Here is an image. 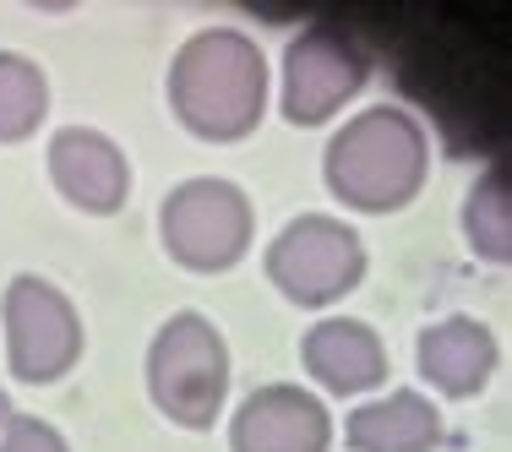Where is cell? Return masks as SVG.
<instances>
[{
    "label": "cell",
    "mask_w": 512,
    "mask_h": 452,
    "mask_svg": "<svg viewBox=\"0 0 512 452\" xmlns=\"http://www.w3.org/2000/svg\"><path fill=\"white\" fill-rule=\"evenodd\" d=\"M169 109L202 142H235L267 109V60L240 28H202L169 60Z\"/></svg>",
    "instance_id": "1"
},
{
    "label": "cell",
    "mask_w": 512,
    "mask_h": 452,
    "mask_svg": "<svg viewBox=\"0 0 512 452\" xmlns=\"http://www.w3.org/2000/svg\"><path fill=\"white\" fill-rule=\"evenodd\" d=\"M431 142L404 104H371L333 131L322 153L327 191L360 213H393L425 180Z\"/></svg>",
    "instance_id": "2"
},
{
    "label": "cell",
    "mask_w": 512,
    "mask_h": 452,
    "mask_svg": "<svg viewBox=\"0 0 512 452\" xmlns=\"http://www.w3.org/2000/svg\"><path fill=\"white\" fill-rule=\"evenodd\" d=\"M148 393L158 414H169L186 431L218 420L229 393V349L224 333L202 311H175L148 344Z\"/></svg>",
    "instance_id": "3"
},
{
    "label": "cell",
    "mask_w": 512,
    "mask_h": 452,
    "mask_svg": "<svg viewBox=\"0 0 512 452\" xmlns=\"http://www.w3.org/2000/svg\"><path fill=\"white\" fill-rule=\"evenodd\" d=\"M158 235L164 251L191 273H224L251 246V197L235 180L197 175L180 180L158 207Z\"/></svg>",
    "instance_id": "4"
},
{
    "label": "cell",
    "mask_w": 512,
    "mask_h": 452,
    "mask_svg": "<svg viewBox=\"0 0 512 452\" xmlns=\"http://www.w3.org/2000/svg\"><path fill=\"white\" fill-rule=\"evenodd\" d=\"M262 262H267V278L295 305H333L338 295H349L360 284L365 246L344 218L300 213L267 240Z\"/></svg>",
    "instance_id": "5"
},
{
    "label": "cell",
    "mask_w": 512,
    "mask_h": 452,
    "mask_svg": "<svg viewBox=\"0 0 512 452\" xmlns=\"http://www.w3.org/2000/svg\"><path fill=\"white\" fill-rule=\"evenodd\" d=\"M0 327H6V365L17 382H55L82 354V316L39 273H17L0 295Z\"/></svg>",
    "instance_id": "6"
},
{
    "label": "cell",
    "mask_w": 512,
    "mask_h": 452,
    "mask_svg": "<svg viewBox=\"0 0 512 452\" xmlns=\"http://www.w3.org/2000/svg\"><path fill=\"white\" fill-rule=\"evenodd\" d=\"M365 55L338 28H306L284 50V115L295 126H322L365 88Z\"/></svg>",
    "instance_id": "7"
},
{
    "label": "cell",
    "mask_w": 512,
    "mask_h": 452,
    "mask_svg": "<svg viewBox=\"0 0 512 452\" xmlns=\"http://www.w3.org/2000/svg\"><path fill=\"white\" fill-rule=\"evenodd\" d=\"M327 442H333V414L295 382L256 387L229 420L235 452H327Z\"/></svg>",
    "instance_id": "8"
},
{
    "label": "cell",
    "mask_w": 512,
    "mask_h": 452,
    "mask_svg": "<svg viewBox=\"0 0 512 452\" xmlns=\"http://www.w3.org/2000/svg\"><path fill=\"white\" fill-rule=\"evenodd\" d=\"M50 175L60 197L82 213H115L131 191V164L120 142H109L93 126H66L50 137Z\"/></svg>",
    "instance_id": "9"
},
{
    "label": "cell",
    "mask_w": 512,
    "mask_h": 452,
    "mask_svg": "<svg viewBox=\"0 0 512 452\" xmlns=\"http://www.w3.org/2000/svg\"><path fill=\"white\" fill-rule=\"evenodd\" d=\"M300 360H306V371L327 393H344V398L371 393L387 376V349L376 338V327L360 322V316H322V322H311L306 338H300Z\"/></svg>",
    "instance_id": "10"
},
{
    "label": "cell",
    "mask_w": 512,
    "mask_h": 452,
    "mask_svg": "<svg viewBox=\"0 0 512 452\" xmlns=\"http://www.w3.org/2000/svg\"><path fill=\"white\" fill-rule=\"evenodd\" d=\"M496 371V338L474 316H442L420 333V376L447 398H469Z\"/></svg>",
    "instance_id": "11"
},
{
    "label": "cell",
    "mask_w": 512,
    "mask_h": 452,
    "mask_svg": "<svg viewBox=\"0 0 512 452\" xmlns=\"http://www.w3.org/2000/svg\"><path fill=\"white\" fill-rule=\"evenodd\" d=\"M344 436L355 452H425L442 442V414L425 393L393 387L371 403H355L344 420Z\"/></svg>",
    "instance_id": "12"
},
{
    "label": "cell",
    "mask_w": 512,
    "mask_h": 452,
    "mask_svg": "<svg viewBox=\"0 0 512 452\" xmlns=\"http://www.w3.org/2000/svg\"><path fill=\"white\" fill-rule=\"evenodd\" d=\"M50 109V77L39 60L0 50V142H22L44 126Z\"/></svg>",
    "instance_id": "13"
},
{
    "label": "cell",
    "mask_w": 512,
    "mask_h": 452,
    "mask_svg": "<svg viewBox=\"0 0 512 452\" xmlns=\"http://www.w3.org/2000/svg\"><path fill=\"white\" fill-rule=\"evenodd\" d=\"M463 235H469V246L485 256V262H507L512 251V202H507V175L502 169H491V175H480L469 186V197H463Z\"/></svg>",
    "instance_id": "14"
},
{
    "label": "cell",
    "mask_w": 512,
    "mask_h": 452,
    "mask_svg": "<svg viewBox=\"0 0 512 452\" xmlns=\"http://www.w3.org/2000/svg\"><path fill=\"white\" fill-rule=\"evenodd\" d=\"M0 452H71V447L50 420H39V414H11L0 425Z\"/></svg>",
    "instance_id": "15"
},
{
    "label": "cell",
    "mask_w": 512,
    "mask_h": 452,
    "mask_svg": "<svg viewBox=\"0 0 512 452\" xmlns=\"http://www.w3.org/2000/svg\"><path fill=\"white\" fill-rule=\"evenodd\" d=\"M11 420V409H6V393H0V425H6Z\"/></svg>",
    "instance_id": "16"
}]
</instances>
